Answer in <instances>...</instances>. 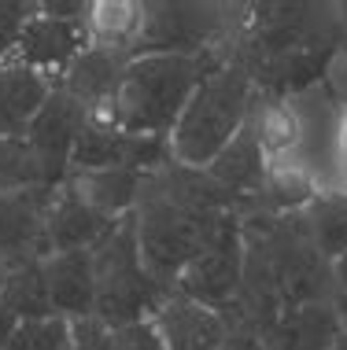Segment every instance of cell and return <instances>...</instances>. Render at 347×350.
<instances>
[{
  "label": "cell",
  "instance_id": "6da1fadb",
  "mask_svg": "<svg viewBox=\"0 0 347 350\" xmlns=\"http://www.w3.org/2000/svg\"><path fill=\"white\" fill-rule=\"evenodd\" d=\"M237 211L244 214L248 206L214 185L207 170L166 163L144 174L133 206V225L140 258L152 280L163 291H174L185 266L218 236L222 221Z\"/></svg>",
  "mask_w": 347,
  "mask_h": 350
},
{
  "label": "cell",
  "instance_id": "7a4b0ae2",
  "mask_svg": "<svg viewBox=\"0 0 347 350\" xmlns=\"http://www.w3.org/2000/svg\"><path fill=\"white\" fill-rule=\"evenodd\" d=\"M233 44L207 55H137L129 59L115 92L118 129L129 137L170 140L196 85L229 59Z\"/></svg>",
  "mask_w": 347,
  "mask_h": 350
},
{
  "label": "cell",
  "instance_id": "3957f363",
  "mask_svg": "<svg viewBox=\"0 0 347 350\" xmlns=\"http://www.w3.org/2000/svg\"><path fill=\"white\" fill-rule=\"evenodd\" d=\"M255 96V78L233 44V55L196 85L192 100L185 103L181 118H177L170 133L174 163L189 170H207L233 144V137L248 126Z\"/></svg>",
  "mask_w": 347,
  "mask_h": 350
},
{
  "label": "cell",
  "instance_id": "277c9868",
  "mask_svg": "<svg viewBox=\"0 0 347 350\" xmlns=\"http://www.w3.org/2000/svg\"><path fill=\"white\" fill-rule=\"evenodd\" d=\"M92 280H97V317L111 332L148 321L159 302L170 295L144 269L133 214L118 217L107 240L92 251Z\"/></svg>",
  "mask_w": 347,
  "mask_h": 350
},
{
  "label": "cell",
  "instance_id": "5b68a950",
  "mask_svg": "<svg viewBox=\"0 0 347 350\" xmlns=\"http://www.w3.org/2000/svg\"><path fill=\"white\" fill-rule=\"evenodd\" d=\"M240 284H244V232H240V211H237L222 221L218 236L185 266L174 291L226 314L240 295Z\"/></svg>",
  "mask_w": 347,
  "mask_h": 350
},
{
  "label": "cell",
  "instance_id": "8992f818",
  "mask_svg": "<svg viewBox=\"0 0 347 350\" xmlns=\"http://www.w3.org/2000/svg\"><path fill=\"white\" fill-rule=\"evenodd\" d=\"M81 129H86V107L67 96L60 85H52L44 107L37 111V118L23 137L44 188H60L70 181V151Z\"/></svg>",
  "mask_w": 347,
  "mask_h": 350
},
{
  "label": "cell",
  "instance_id": "52a82bcc",
  "mask_svg": "<svg viewBox=\"0 0 347 350\" xmlns=\"http://www.w3.org/2000/svg\"><path fill=\"white\" fill-rule=\"evenodd\" d=\"M55 188H15L0 192V269H12L18 262L49 258V211Z\"/></svg>",
  "mask_w": 347,
  "mask_h": 350
},
{
  "label": "cell",
  "instance_id": "ba28073f",
  "mask_svg": "<svg viewBox=\"0 0 347 350\" xmlns=\"http://www.w3.org/2000/svg\"><path fill=\"white\" fill-rule=\"evenodd\" d=\"M148 321L166 350H222V343L233 332L222 310L203 306L181 291H170Z\"/></svg>",
  "mask_w": 347,
  "mask_h": 350
},
{
  "label": "cell",
  "instance_id": "9c48e42d",
  "mask_svg": "<svg viewBox=\"0 0 347 350\" xmlns=\"http://www.w3.org/2000/svg\"><path fill=\"white\" fill-rule=\"evenodd\" d=\"M86 49H89L86 23L49 18V15H41V4H37V15L26 23L23 37H18L15 63H23V67L44 74V78L55 85V74L63 78V70H67Z\"/></svg>",
  "mask_w": 347,
  "mask_h": 350
},
{
  "label": "cell",
  "instance_id": "30bf717a",
  "mask_svg": "<svg viewBox=\"0 0 347 350\" xmlns=\"http://www.w3.org/2000/svg\"><path fill=\"white\" fill-rule=\"evenodd\" d=\"M115 229V217L100 214L97 206H89L78 196V188L70 181L55 188L52 211H49V254H67V251H97L107 240V232Z\"/></svg>",
  "mask_w": 347,
  "mask_h": 350
},
{
  "label": "cell",
  "instance_id": "8fae6325",
  "mask_svg": "<svg viewBox=\"0 0 347 350\" xmlns=\"http://www.w3.org/2000/svg\"><path fill=\"white\" fill-rule=\"evenodd\" d=\"M52 310L67 321L97 314V280H92V251H67L44 258Z\"/></svg>",
  "mask_w": 347,
  "mask_h": 350
},
{
  "label": "cell",
  "instance_id": "7c38bea8",
  "mask_svg": "<svg viewBox=\"0 0 347 350\" xmlns=\"http://www.w3.org/2000/svg\"><path fill=\"white\" fill-rule=\"evenodd\" d=\"M49 92L52 81L44 74L23 67V63H4L0 67V137L23 140Z\"/></svg>",
  "mask_w": 347,
  "mask_h": 350
},
{
  "label": "cell",
  "instance_id": "4fadbf2b",
  "mask_svg": "<svg viewBox=\"0 0 347 350\" xmlns=\"http://www.w3.org/2000/svg\"><path fill=\"white\" fill-rule=\"evenodd\" d=\"M129 55L122 52H107V49H89L63 70V78L55 81L67 96H74L86 111L100 107V103H111L118 92V81H122V70H126Z\"/></svg>",
  "mask_w": 347,
  "mask_h": 350
},
{
  "label": "cell",
  "instance_id": "5bb4252c",
  "mask_svg": "<svg viewBox=\"0 0 347 350\" xmlns=\"http://www.w3.org/2000/svg\"><path fill=\"white\" fill-rule=\"evenodd\" d=\"M207 177L218 188H226L229 196H237L248 211L255 206L262 181H266V159H262V148H259L255 133H251V126H244L233 137V144L207 166Z\"/></svg>",
  "mask_w": 347,
  "mask_h": 350
},
{
  "label": "cell",
  "instance_id": "9a60e30c",
  "mask_svg": "<svg viewBox=\"0 0 347 350\" xmlns=\"http://www.w3.org/2000/svg\"><path fill=\"white\" fill-rule=\"evenodd\" d=\"M262 339L270 350H333L340 339L333 302H307V306L285 310Z\"/></svg>",
  "mask_w": 347,
  "mask_h": 350
},
{
  "label": "cell",
  "instance_id": "2e32d148",
  "mask_svg": "<svg viewBox=\"0 0 347 350\" xmlns=\"http://www.w3.org/2000/svg\"><path fill=\"white\" fill-rule=\"evenodd\" d=\"M144 26V4L137 0H89L86 37L92 49H107L129 55Z\"/></svg>",
  "mask_w": 347,
  "mask_h": 350
},
{
  "label": "cell",
  "instance_id": "e0dca14e",
  "mask_svg": "<svg viewBox=\"0 0 347 350\" xmlns=\"http://www.w3.org/2000/svg\"><path fill=\"white\" fill-rule=\"evenodd\" d=\"M140 181L144 174L129 166H111V170H89V174H74L70 185L78 188V196L89 206H97L100 214L107 217H126L133 214L137 196H140Z\"/></svg>",
  "mask_w": 347,
  "mask_h": 350
},
{
  "label": "cell",
  "instance_id": "ac0fdd59",
  "mask_svg": "<svg viewBox=\"0 0 347 350\" xmlns=\"http://www.w3.org/2000/svg\"><path fill=\"white\" fill-rule=\"evenodd\" d=\"M4 306L12 310L15 321H41L52 317V295L49 280H44V258L41 262H18L4 269Z\"/></svg>",
  "mask_w": 347,
  "mask_h": 350
},
{
  "label": "cell",
  "instance_id": "d6986e66",
  "mask_svg": "<svg viewBox=\"0 0 347 350\" xmlns=\"http://www.w3.org/2000/svg\"><path fill=\"white\" fill-rule=\"evenodd\" d=\"M299 217H303V229L311 236L314 251L325 262L340 258L347 251V192H322Z\"/></svg>",
  "mask_w": 347,
  "mask_h": 350
},
{
  "label": "cell",
  "instance_id": "ffe728a7",
  "mask_svg": "<svg viewBox=\"0 0 347 350\" xmlns=\"http://www.w3.org/2000/svg\"><path fill=\"white\" fill-rule=\"evenodd\" d=\"M4 350H74L70 321L52 314L41 321H18L15 332L8 336Z\"/></svg>",
  "mask_w": 347,
  "mask_h": 350
},
{
  "label": "cell",
  "instance_id": "44dd1931",
  "mask_svg": "<svg viewBox=\"0 0 347 350\" xmlns=\"http://www.w3.org/2000/svg\"><path fill=\"white\" fill-rule=\"evenodd\" d=\"M41 185L37 166L30 159L26 140H8L0 137V192H15V188H34ZM44 188V185H41Z\"/></svg>",
  "mask_w": 347,
  "mask_h": 350
},
{
  "label": "cell",
  "instance_id": "7402d4cb",
  "mask_svg": "<svg viewBox=\"0 0 347 350\" xmlns=\"http://www.w3.org/2000/svg\"><path fill=\"white\" fill-rule=\"evenodd\" d=\"M37 15V4H23V0H0V67L15 63L18 37H23L26 23Z\"/></svg>",
  "mask_w": 347,
  "mask_h": 350
},
{
  "label": "cell",
  "instance_id": "603a6c76",
  "mask_svg": "<svg viewBox=\"0 0 347 350\" xmlns=\"http://www.w3.org/2000/svg\"><path fill=\"white\" fill-rule=\"evenodd\" d=\"M70 332H74V350H115V332L97 314L70 321Z\"/></svg>",
  "mask_w": 347,
  "mask_h": 350
},
{
  "label": "cell",
  "instance_id": "cb8c5ba5",
  "mask_svg": "<svg viewBox=\"0 0 347 350\" xmlns=\"http://www.w3.org/2000/svg\"><path fill=\"white\" fill-rule=\"evenodd\" d=\"M322 89L333 96V103L347 115V44L336 49L329 59H325V74H322Z\"/></svg>",
  "mask_w": 347,
  "mask_h": 350
},
{
  "label": "cell",
  "instance_id": "d4e9b609",
  "mask_svg": "<svg viewBox=\"0 0 347 350\" xmlns=\"http://www.w3.org/2000/svg\"><path fill=\"white\" fill-rule=\"evenodd\" d=\"M115 350H166V347L155 336L152 321H137V325L115 328Z\"/></svg>",
  "mask_w": 347,
  "mask_h": 350
},
{
  "label": "cell",
  "instance_id": "484cf974",
  "mask_svg": "<svg viewBox=\"0 0 347 350\" xmlns=\"http://www.w3.org/2000/svg\"><path fill=\"white\" fill-rule=\"evenodd\" d=\"M89 12V0H44L41 15L49 18H63V23H86Z\"/></svg>",
  "mask_w": 347,
  "mask_h": 350
},
{
  "label": "cell",
  "instance_id": "4316f807",
  "mask_svg": "<svg viewBox=\"0 0 347 350\" xmlns=\"http://www.w3.org/2000/svg\"><path fill=\"white\" fill-rule=\"evenodd\" d=\"M222 350H270V347H266V339L255 336V332H229Z\"/></svg>",
  "mask_w": 347,
  "mask_h": 350
},
{
  "label": "cell",
  "instance_id": "83f0119b",
  "mask_svg": "<svg viewBox=\"0 0 347 350\" xmlns=\"http://www.w3.org/2000/svg\"><path fill=\"white\" fill-rule=\"evenodd\" d=\"M0 288H4V269H0ZM15 325H18V321L12 317V310L4 306V291H0V350H4V343H8V336L15 332Z\"/></svg>",
  "mask_w": 347,
  "mask_h": 350
},
{
  "label": "cell",
  "instance_id": "f1b7e54d",
  "mask_svg": "<svg viewBox=\"0 0 347 350\" xmlns=\"http://www.w3.org/2000/svg\"><path fill=\"white\" fill-rule=\"evenodd\" d=\"M336 166H340V188L347 192V115L340 122V137H336Z\"/></svg>",
  "mask_w": 347,
  "mask_h": 350
},
{
  "label": "cell",
  "instance_id": "f546056e",
  "mask_svg": "<svg viewBox=\"0 0 347 350\" xmlns=\"http://www.w3.org/2000/svg\"><path fill=\"white\" fill-rule=\"evenodd\" d=\"M329 273H333V291H336V295L347 291V251L340 254V258L329 262Z\"/></svg>",
  "mask_w": 347,
  "mask_h": 350
},
{
  "label": "cell",
  "instance_id": "4dcf8cb0",
  "mask_svg": "<svg viewBox=\"0 0 347 350\" xmlns=\"http://www.w3.org/2000/svg\"><path fill=\"white\" fill-rule=\"evenodd\" d=\"M333 314H336V325H340V332L347 336V291L333 295Z\"/></svg>",
  "mask_w": 347,
  "mask_h": 350
},
{
  "label": "cell",
  "instance_id": "1f68e13d",
  "mask_svg": "<svg viewBox=\"0 0 347 350\" xmlns=\"http://www.w3.org/2000/svg\"><path fill=\"white\" fill-rule=\"evenodd\" d=\"M336 18H340V30L347 37V4H336Z\"/></svg>",
  "mask_w": 347,
  "mask_h": 350
},
{
  "label": "cell",
  "instance_id": "d6a6232c",
  "mask_svg": "<svg viewBox=\"0 0 347 350\" xmlns=\"http://www.w3.org/2000/svg\"><path fill=\"white\" fill-rule=\"evenodd\" d=\"M333 350H347V336H344V332H340V339H336V347H333Z\"/></svg>",
  "mask_w": 347,
  "mask_h": 350
}]
</instances>
